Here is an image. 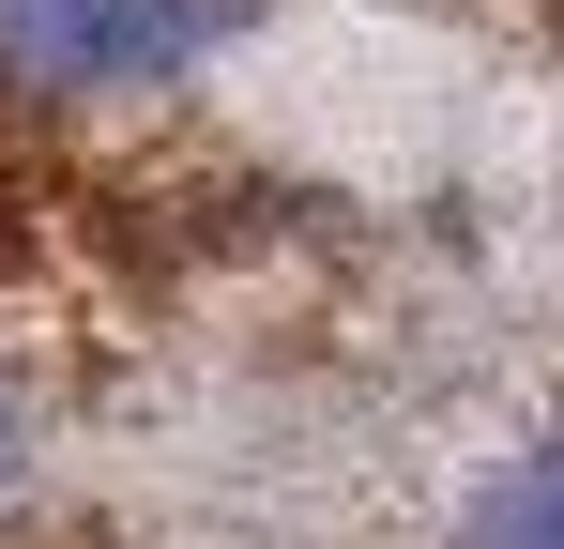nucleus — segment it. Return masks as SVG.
I'll return each instance as SVG.
<instances>
[{
	"instance_id": "f257e3e1",
	"label": "nucleus",
	"mask_w": 564,
	"mask_h": 549,
	"mask_svg": "<svg viewBox=\"0 0 564 549\" xmlns=\"http://www.w3.org/2000/svg\"><path fill=\"white\" fill-rule=\"evenodd\" d=\"M229 0H0V77L15 92H153L214 46Z\"/></svg>"
},
{
	"instance_id": "7ed1b4c3",
	"label": "nucleus",
	"mask_w": 564,
	"mask_h": 549,
	"mask_svg": "<svg viewBox=\"0 0 564 549\" xmlns=\"http://www.w3.org/2000/svg\"><path fill=\"white\" fill-rule=\"evenodd\" d=\"M0 473H15V412H0Z\"/></svg>"
},
{
	"instance_id": "f03ea898",
	"label": "nucleus",
	"mask_w": 564,
	"mask_h": 549,
	"mask_svg": "<svg viewBox=\"0 0 564 549\" xmlns=\"http://www.w3.org/2000/svg\"><path fill=\"white\" fill-rule=\"evenodd\" d=\"M473 549H564V443H534L488 504H473Z\"/></svg>"
}]
</instances>
